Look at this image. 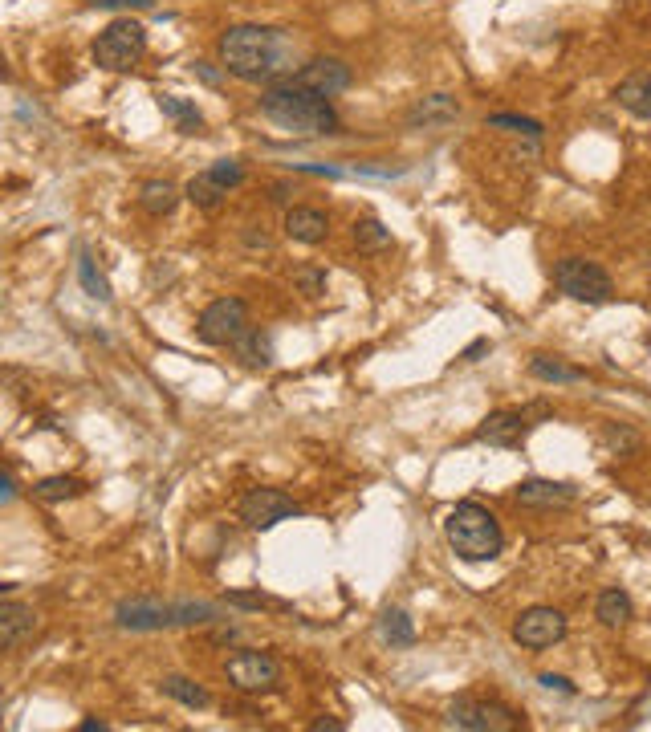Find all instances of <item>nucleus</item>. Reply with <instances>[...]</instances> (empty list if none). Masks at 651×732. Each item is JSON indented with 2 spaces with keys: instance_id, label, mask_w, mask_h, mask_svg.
Returning a JSON list of instances; mask_svg holds the SVG:
<instances>
[{
  "instance_id": "nucleus-9",
  "label": "nucleus",
  "mask_w": 651,
  "mask_h": 732,
  "mask_svg": "<svg viewBox=\"0 0 651 732\" xmlns=\"http://www.w3.org/2000/svg\"><path fill=\"white\" fill-rule=\"evenodd\" d=\"M224 680L245 692V696H261V692H277L281 688V663L269 651H236L224 663Z\"/></svg>"
},
{
  "instance_id": "nucleus-29",
  "label": "nucleus",
  "mask_w": 651,
  "mask_h": 732,
  "mask_svg": "<svg viewBox=\"0 0 651 732\" xmlns=\"http://www.w3.org/2000/svg\"><path fill=\"white\" fill-rule=\"evenodd\" d=\"M489 127H493V131L521 135V139H542V122H538V118H525V114H493Z\"/></svg>"
},
{
  "instance_id": "nucleus-27",
  "label": "nucleus",
  "mask_w": 651,
  "mask_h": 732,
  "mask_svg": "<svg viewBox=\"0 0 651 732\" xmlns=\"http://www.w3.org/2000/svg\"><path fill=\"white\" fill-rule=\"evenodd\" d=\"M184 196H188L196 208H204V212H216V208L224 204V196H228V192H224L220 183H216V179L204 171V175H196V179L188 183V188H184Z\"/></svg>"
},
{
  "instance_id": "nucleus-34",
  "label": "nucleus",
  "mask_w": 651,
  "mask_h": 732,
  "mask_svg": "<svg viewBox=\"0 0 651 732\" xmlns=\"http://www.w3.org/2000/svg\"><path fill=\"white\" fill-rule=\"evenodd\" d=\"M224 602H228V606H241V610H265V606H277L273 598H265V594H257V590H228V594H224Z\"/></svg>"
},
{
  "instance_id": "nucleus-8",
  "label": "nucleus",
  "mask_w": 651,
  "mask_h": 732,
  "mask_svg": "<svg viewBox=\"0 0 651 732\" xmlns=\"http://www.w3.org/2000/svg\"><path fill=\"white\" fill-rule=\"evenodd\" d=\"M245 330H249V305L241 297H216L196 318V338L204 346H232Z\"/></svg>"
},
{
  "instance_id": "nucleus-6",
  "label": "nucleus",
  "mask_w": 651,
  "mask_h": 732,
  "mask_svg": "<svg viewBox=\"0 0 651 732\" xmlns=\"http://www.w3.org/2000/svg\"><path fill=\"white\" fill-rule=\"evenodd\" d=\"M448 728H468V732H513L525 728V716L501 700H481V696H460L448 704L444 716Z\"/></svg>"
},
{
  "instance_id": "nucleus-16",
  "label": "nucleus",
  "mask_w": 651,
  "mask_h": 732,
  "mask_svg": "<svg viewBox=\"0 0 651 732\" xmlns=\"http://www.w3.org/2000/svg\"><path fill=\"white\" fill-rule=\"evenodd\" d=\"M456 118H460V102L452 94H428L407 110V127L411 131H440Z\"/></svg>"
},
{
  "instance_id": "nucleus-10",
  "label": "nucleus",
  "mask_w": 651,
  "mask_h": 732,
  "mask_svg": "<svg viewBox=\"0 0 651 732\" xmlns=\"http://www.w3.org/2000/svg\"><path fill=\"white\" fill-rule=\"evenodd\" d=\"M566 639V615L554 606H529L513 623V643L525 651H546Z\"/></svg>"
},
{
  "instance_id": "nucleus-23",
  "label": "nucleus",
  "mask_w": 651,
  "mask_h": 732,
  "mask_svg": "<svg viewBox=\"0 0 651 732\" xmlns=\"http://www.w3.org/2000/svg\"><path fill=\"white\" fill-rule=\"evenodd\" d=\"M159 110H163V118L175 122V131H184V135H200V127H204V114H200L196 102H188V98L159 94Z\"/></svg>"
},
{
  "instance_id": "nucleus-19",
  "label": "nucleus",
  "mask_w": 651,
  "mask_h": 732,
  "mask_svg": "<svg viewBox=\"0 0 651 732\" xmlns=\"http://www.w3.org/2000/svg\"><path fill=\"white\" fill-rule=\"evenodd\" d=\"M615 102H619L627 114L651 122V74H631V78H623V82L615 86Z\"/></svg>"
},
{
  "instance_id": "nucleus-7",
  "label": "nucleus",
  "mask_w": 651,
  "mask_h": 732,
  "mask_svg": "<svg viewBox=\"0 0 651 732\" xmlns=\"http://www.w3.org/2000/svg\"><path fill=\"white\" fill-rule=\"evenodd\" d=\"M538 419H550V407L546 403H529V407H501L493 415L481 419L477 427V440L489 444V448H521L525 436L538 427Z\"/></svg>"
},
{
  "instance_id": "nucleus-2",
  "label": "nucleus",
  "mask_w": 651,
  "mask_h": 732,
  "mask_svg": "<svg viewBox=\"0 0 651 732\" xmlns=\"http://www.w3.org/2000/svg\"><path fill=\"white\" fill-rule=\"evenodd\" d=\"M261 114L273 122V127L289 131V135H306V139H322V135H338L342 118L334 110L330 98L298 86V82H269L261 94Z\"/></svg>"
},
{
  "instance_id": "nucleus-33",
  "label": "nucleus",
  "mask_w": 651,
  "mask_h": 732,
  "mask_svg": "<svg viewBox=\"0 0 651 732\" xmlns=\"http://www.w3.org/2000/svg\"><path fill=\"white\" fill-rule=\"evenodd\" d=\"M603 440H607V448H611L615 456H623V452H635V444H639L631 427H615V423H607V427H603Z\"/></svg>"
},
{
  "instance_id": "nucleus-21",
  "label": "nucleus",
  "mask_w": 651,
  "mask_h": 732,
  "mask_svg": "<svg viewBox=\"0 0 651 732\" xmlns=\"http://www.w3.org/2000/svg\"><path fill=\"white\" fill-rule=\"evenodd\" d=\"M595 615H599V623L603 627H611V631H619V627H627L631 623V594L627 590H619V586H611V590H603L599 594V602H595Z\"/></svg>"
},
{
  "instance_id": "nucleus-41",
  "label": "nucleus",
  "mask_w": 651,
  "mask_h": 732,
  "mask_svg": "<svg viewBox=\"0 0 651 732\" xmlns=\"http://www.w3.org/2000/svg\"><path fill=\"white\" fill-rule=\"evenodd\" d=\"M78 732H106V724H102V720H82Z\"/></svg>"
},
{
  "instance_id": "nucleus-17",
  "label": "nucleus",
  "mask_w": 651,
  "mask_h": 732,
  "mask_svg": "<svg viewBox=\"0 0 651 732\" xmlns=\"http://www.w3.org/2000/svg\"><path fill=\"white\" fill-rule=\"evenodd\" d=\"M285 236L298 240V244H322L330 236V216L322 208H310V204H293L285 212Z\"/></svg>"
},
{
  "instance_id": "nucleus-22",
  "label": "nucleus",
  "mask_w": 651,
  "mask_h": 732,
  "mask_svg": "<svg viewBox=\"0 0 651 732\" xmlns=\"http://www.w3.org/2000/svg\"><path fill=\"white\" fill-rule=\"evenodd\" d=\"M86 493V480L78 476H45L33 484V497L45 505H62V501H78Z\"/></svg>"
},
{
  "instance_id": "nucleus-12",
  "label": "nucleus",
  "mask_w": 651,
  "mask_h": 732,
  "mask_svg": "<svg viewBox=\"0 0 651 732\" xmlns=\"http://www.w3.org/2000/svg\"><path fill=\"white\" fill-rule=\"evenodd\" d=\"M289 82H298V86H306V90H314L322 98H334V94L350 90L354 74H350V66L342 57H310L306 66H298V74H293Z\"/></svg>"
},
{
  "instance_id": "nucleus-42",
  "label": "nucleus",
  "mask_w": 651,
  "mask_h": 732,
  "mask_svg": "<svg viewBox=\"0 0 651 732\" xmlns=\"http://www.w3.org/2000/svg\"><path fill=\"white\" fill-rule=\"evenodd\" d=\"M0 78H9V61H5V53H0Z\"/></svg>"
},
{
  "instance_id": "nucleus-32",
  "label": "nucleus",
  "mask_w": 651,
  "mask_h": 732,
  "mask_svg": "<svg viewBox=\"0 0 651 732\" xmlns=\"http://www.w3.org/2000/svg\"><path fill=\"white\" fill-rule=\"evenodd\" d=\"M208 175L220 183V188L228 192V188H236V183L245 179V167H241V159H216L212 167H208Z\"/></svg>"
},
{
  "instance_id": "nucleus-18",
  "label": "nucleus",
  "mask_w": 651,
  "mask_h": 732,
  "mask_svg": "<svg viewBox=\"0 0 651 732\" xmlns=\"http://www.w3.org/2000/svg\"><path fill=\"white\" fill-rule=\"evenodd\" d=\"M529 375L538 383H554V387H570V383H586V371L582 366H570L554 354H534L529 358Z\"/></svg>"
},
{
  "instance_id": "nucleus-40",
  "label": "nucleus",
  "mask_w": 651,
  "mask_h": 732,
  "mask_svg": "<svg viewBox=\"0 0 651 732\" xmlns=\"http://www.w3.org/2000/svg\"><path fill=\"white\" fill-rule=\"evenodd\" d=\"M9 501H13V480L0 476V505H9Z\"/></svg>"
},
{
  "instance_id": "nucleus-37",
  "label": "nucleus",
  "mask_w": 651,
  "mask_h": 732,
  "mask_svg": "<svg viewBox=\"0 0 651 732\" xmlns=\"http://www.w3.org/2000/svg\"><path fill=\"white\" fill-rule=\"evenodd\" d=\"M86 5H94V9H143L147 0H86Z\"/></svg>"
},
{
  "instance_id": "nucleus-35",
  "label": "nucleus",
  "mask_w": 651,
  "mask_h": 732,
  "mask_svg": "<svg viewBox=\"0 0 651 732\" xmlns=\"http://www.w3.org/2000/svg\"><path fill=\"white\" fill-rule=\"evenodd\" d=\"M538 684H542L546 692H562V696H574V692H578L566 676H550V671H546V676H538Z\"/></svg>"
},
{
  "instance_id": "nucleus-38",
  "label": "nucleus",
  "mask_w": 651,
  "mask_h": 732,
  "mask_svg": "<svg viewBox=\"0 0 651 732\" xmlns=\"http://www.w3.org/2000/svg\"><path fill=\"white\" fill-rule=\"evenodd\" d=\"M196 78H200V82H208V86H220V74L208 66V61H196Z\"/></svg>"
},
{
  "instance_id": "nucleus-24",
  "label": "nucleus",
  "mask_w": 651,
  "mask_h": 732,
  "mask_svg": "<svg viewBox=\"0 0 651 732\" xmlns=\"http://www.w3.org/2000/svg\"><path fill=\"white\" fill-rule=\"evenodd\" d=\"M232 350L241 354V362L253 366V371H265V366L273 362V342H269V334H261V330H253V326L232 342Z\"/></svg>"
},
{
  "instance_id": "nucleus-15",
  "label": "nucleus",
  "mask_w": 651,
  "mask_h": 732,
  "mask_svg": "<svg viewBox=\"0 0 651 732\" xmlns=\"http://www.w3.org/2000/svg\"><path fill=\"white\" fill-rule=\"evenodd\" d=\"M33 635H37V610L29 602H17V598L0 602V655L29 643Z\"/></svg>"
},
{
  "instance_id": "nucleus-25",
  "label": "nucleus",
  "mask_w": 651,
  "mask_h": 732,
  "mask_svg": "<svg viewBox=\"0 0 651 732\" xmlns=\"http://www.w3.org/2000/svg\"><path fill=\"white\" fill-rule=\"evenodd\" d=\"M350 236H354V244H359V253H383V249H391V244H395L391 228H387L383 220H375V216L354 220Z\"/></svg>"
},
{
  "instance_id": "nucleus-39",
  "label": "nucleus",
  "mask_w": 651,
  "mask_h": 732,
  "mask_svg": "<svg viewBox=\"0 0 651 732\" xmlns=\"http://www.w3.org/2000/svg\"><path fill=\"white\" fill-rule=\"evenodd\" d=\"M342 720H314V732H342Z\"/></svg>"
},
{
  "instance_id": "nucleus-20",
  "label": "nucleus",
  "mask_w": 651,
  "mask_h": 732,
  "mask_svg": "<svg viewBox=\"0 0 651 732\" xmlns=\"http://www.w3.org/2000/svg\"><path fill=\"white\" fill-rule=\"evenodd\" d=\"M175 204H180V188H175V183H167V179H147L143 188H139V208L147 216H171Z\"/></svg>"
},
{
  "instance_id": "nucleus-13",
  "label": "nucleus",
  "mask_w": 651,
  "mask_h": 732,
  "mask_svg": "<svg viewBox=\"0 0 651 732\" xmlns=\"http://www.w3.org/2000/svg\"><path fill=\"white\" fill-rule=\"evenodd\" d=\"M114 623L123 631H163V627H175V606L155 598H131V602H118Z\"/></svg>"
},
{
  "instance_id": "nucleus-14",
  "label": "nucleus",
  "mask_w": 651,
  "mask_h": 732,
  "mask_svg": "<svg viewBox=\"0 0 651 732\" xmlns=\"http://www.w3.org/2000/svg\"><path fill=\"white\" fill-rule=\"evenodd\" d=\"M517 505H525V509H562V505H570L574 497H578V488L574 484H566V480H542V476H529V480H521L517 484Z\"/></svg>"
},
{
  "instance_id": "nucleus-31",
  "label": "nucleus",
  "mask_w": 651,
  "mask_h": 732,
  "mask_svg": "<svg viewBox=\"0 0 651 732\" xmlns=\"http://www.w3.org/2000/svg\"><path fill=\"white\" fill-rule=\"evenodd\" d=\"M293 285H298V293H306V297H318V293H326V269H318V265L293 269Z\"/></svg>"
},
{
  "instance_id": "nucleus-36",
  "label": "nucleus",
  "mask_w": 651,
  "mask_h": 732,
  "mask_svg": "<svg viewBox=\"0 0 651 732\" xmlns=\"http://www.w3.org/2000/svg\"><path fill=\"white\" fill-rule=\"evenodd\" d=\"M489 350H493V342H489V338H477V342H472V346L460 354V362H481Z\"/></svg>"
},
{
  "instance_id": "nucleus-28",
  "label": "nucleus",
  "mask_w": 651,
  "mask_h": 732,
  "mask_svg": "<svg viewBox=\"0 0 651 732\" xmlns=\"http://www.w3.org/2000/svg\"><path fill=\"white\" fill-rule=\"evenodd\" d=\"M379 631H383V639H387L391 647H411V643H416V623H411L407 610H387L383 623H379Z\"/></svg>"
},
{
  "instance_id": "nucleus-4",
  "label": "nucleus",
  "mask_w": 651,
  "mask_h": 732,
  "mask_svg": "<svg viewBox=\"0 0 651 732\" xmlns=\"http://www.w3.org/2000/svg\"><path fill=\"white\" fill-rule=\"evenodd\" d=\"M143 53H147V29L131 17H118L94 41V66L110 74H127L143 61Z\"/></svg>"
},
{
  "instance_id": "nucleus-1",
  "label": "nucleus",
  "mask_w": 651,
  "mask_h": 732,
  "mask_svg": "<svg viewBox=\"0 0 651 732\" xmlns=\"http://www.w3.org/2000/svg\"><path fill=\"white\" fill-rule=\"evenodd\" d=\"M224 74L241 82H277L281 74L293 70L298 61V45L285 29H265V25H232L216 41Z\"/></svg>"
},
{
  "instance_id": "nucleus-5",
  "label": "nucleus",
  "mask_w": 651,
  "mask_h": 732,
  "mask_svg": "<svg viewBox=\"0 0 651 732\" xmlns=\"http://www.w3.org/2000/svg\"><path fill=\"white\" fill-rule=\"evenodd\" d=\"M554 285L570 297V301H586V305H603L615 297V281L611 273L599 265V261H586V257H562L554 261L550 269Z\"/></svg>"
},
{
  "instance_id": "nucleus-11",
  "label": "nucleus",
  "mask_w": 651,
  "mask_h": 732,
  "mask_svg": "<svg viewBox=\"0 0 651 732\" xmlns=\"http://www.w3.org/2000/svg\"><path fill=\"white\" fill-rule=\"evenodd\" d=\"M298 513H302V505L293 501L285 488H249V493L241 497V521L257 533H265V529H273L289 517H298Z\"/></svg>"
},
{
  "instance_id": "nucleus-26",
  "label": "nucleus",
  "mask_w": 651,
  "mask_h": 732,
  "mask_svg": "<svg viewBox=\"0 0 651 732\" xmlns=\"http://www.w3.org/2000/svg\"><path fill=\"white\" fill-rule=\"evenodd\" d=\"M159 692L171 696V700H180L184 708H196V712L212 704V696H208L196 680H188V676H163V680H159Z\"/></svg>"
},
{
  "instance_id": "nucleus-30",
  "label": "nucleus",
  "mask_w": 651,
  "mask_h": 732,
  "mask_svg": "<svg viewBox=\"0 0 651 732\" xmlns=\"http://www.w3.org/2000/svg\"><path fill=\"white\" fill-rule=\"evenodd\" d=\"M78 277H82V289H86L94 301H110V281L98 273V265H94V257H90V253H82V257H78Z\"/></svg>"
},
{
  "instance_id": "nucleus-3",
  "label": "nucleus",
  "mask_w": 651,
  "mask_h": 732,
  "mask_svg": "<svg viewBox=\"0 0 651 732\" xmlns=\"http://www.w3.org/2000/svg\"><path fill=\"white\" fill-rule=\"evenodd\" d=\"M444 537H448L452 554L460 562H493V558H501V549H505L501 521L485 505H477V501H460V505L448 509Z\"/></svg>"
}]
</instances>
